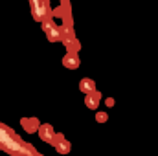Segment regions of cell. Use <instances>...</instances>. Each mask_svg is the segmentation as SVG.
Returning a JSON list of instances; mask_svg holds the SVG:
<instances>
[{"instance_id":"6da1fadb","label":"cell","mask_w":158,"mask_h":156,"mask_svg":"<svg viewBox=\"0 0 158 156\" xmlns=\"http://www.w3.org/2000/svg\"><path fill=\"white\" fill-rule=\"evenodd\" d=\"M0 149H4L6 153H11V154H37V151L33 147L24 143L11 129H7L4 125H0Z\"/></svg>"},{"instance_id":"7a4b0ae2","label":"cell","mask_w":158,"mask_h":156,"mask_svg":"<svg viewBox=\"0 0 158 156\" xmlns=\"http://www.w3.org/2000/svg\"><path fill=\"white\" fill-rule=\"evenodd\" d=\"M40 24H42V28H44V31H46V35H48V40H52V42L63 40V33H61V30H59V28H57L52 20L44 18Z\"/></svg>"},{"instance_id":"3957f363","label":"cell","mask_w":158,"mask_h":156,"mask_svg":"<svg viewBox=\"0 0 158 156\" xmlns=\"http://www.w3.org/2000/svg\"><path fill=\"white\" fill-rule=\"evenodd\" d=\"M52 145L57 149V153H68L70 151V143L64 140V136H61V134H55L53 136V140H52Z\"/></svg>"},{"instance_id":"277c9868","label":"cell","mask_w":158,"mask_h":156,"mask_svg":"<svg viewBox=\"0 0 158 156\" xmlns=\"http://www.w3.org/2000/svg\"><path fill=\"white\" fill-rule=\"evenodd\" d=\"M39 136L42 138V142L52 143V140H53V136H55V132H53L52 125H40V127H39Z\"/></svg>"},{"instance_id":"5b68a950","label":"cell","mask_w":158,"mask_h":156,"mask_svg":"<svg viewBox=\"0 0 158 156\" xmlns=\"http://www.w3.org/2000/svg\"><path fill=\"white\" fill-rule=\"evenodd\" d=\"M63 64H64L66 68H70V70H76V68L79 66V55L76 53V51H70L68 55H64Z\"/></svg>"},{"instance_id":"8992f818","label":"cell","mask_w":158,"mask_h":156,"mask_svg":"<svg viewBox=\"0 0 158 156\" xmlns=\"http://www.w3.org/2000/svg\"><path fill=\"white\" fill-rule=\"evenodd\" d=\"M31 2V15H33V18L35 20H42V13H40V9H42V0H30Z\"/></svg>"},{"instance_id":"52a82bcc","label":"cell","mask_w":158,"mask_h":156,"mask_svg":"<svg viewBox=\"0 0 158 156\" xmlns=\"http://www.w3.org/2000/svg\"><path fill=\"white\" fill-rule=\"evenodd\" d=\"M79 88L85 92V94H92L94 90H96V84H94V81L88 77H85L83 81H81V84H79Z\"/></svg>"},{"instance_id":"ba28073f","label":"cell","mask_w":158,"mask_h":156,"mask_svg":"<svg viewBox=\"0 0 158 156\" xmlns=\"http://www.w3.org/2000/svg\"><path fill=\"white\" fill-rule=\"evenodd\" d=\"M99 94H96V92H92V94H88V97H86V107L88 109H96L98 107V103H99Z\"/></svg>"}]
</instances>
